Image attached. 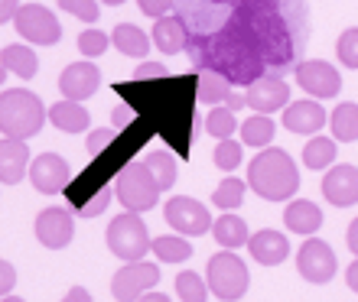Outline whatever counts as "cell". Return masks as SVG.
<instances>
[{
    "label": "cell",
    "mask_w": 358,
    "mask_h": 302,
    "mask_svg": "<svg viewBox=\"0 0 358 302\" xmlns=\"http://www.w3.org/2000/svg\"><path fill=\"white\" fill-rule=\"evenodd\" d=\"M189 56H192V66L199 72L208 68V72L225 75L231 85H245V88L255 85L257 78L267 72L264 59L257 56L245 39H238L228 29H218V33H208V36H196L189 43Z\"/></svg>",
    "instance_id": "1"
},
{
    "label": "cell",
    "mask_w": 358,
    "mask_h": 302,
    "mask_svg": "<svg viewBox=\"0 0 358 302\" xmlns=\"http://www.w3.org/2000/svg\"><path fill=\"white\" fill-rule=\"evenodd\" d=\"M225 29L235 33L238 39H245L264 59V66L283 68L293 62V33L280 13H241V10H235Z\"/></svg>",
    "instance_id": "2"
},
{
    "label": "cell",
    "mask_w": 358,
    "mask_h": 302,
    "mask_svg": "<svg viewBox=\"0 0 358 302\" xmlns=\"http://www.w3.org/2000/svg\"><path fill=\"white\" fill-rule=\"evenodd\" d=\"M248 189L264 202H290L300 189V169L293 156L280 146L261 150L248 169Z\"/></svg>",
    "instance_id": "3"
},
{
    "label": "cell",
    "mask_w": 358,
    "mask_h": 302,
    "mask_svg": "<svg viewBox=\"0 0 358 302\" xmlns=\"http://www.w3.org/2000/svg\"><path fill=\"white\" fill-rule=\"evenodd\" d=\"M49 121V111L43 107L29 88H10L0 91V133L13 137V140H29L43 130Z\"/></svg>",
    "instance_id": "4"
},
{
    "label": "cell",
    "mask_w": 358,
    "mask_h": 302,
    "mask_svg": "<svg viewBox=\"0 0 358 302\" xmlns=\"http://www.w3.org/2000/svg\"><path fill=\"white\" fill-rule=\"evenodd\" d=\"M206 283L208 293H215L222 302H238L248 293V266L241 257H235V250H218L215 257H208L206 266Z\"/></svg>",
    "instance_id": "5"
},
{
    "label": "cell",
    "mask_w": 358,
    "mask_h": 302,
    "mask_svg": "<svg viewBox=\"0 0 358 302\" xmlns=\"http://www.w3.org/2000/svg\"><path fill=\"white\" fill-rule=\"evenodd\" d=\"M114 192H117L124 211H134V215H143V211L157 208V202H160V186L147 172L143 163H127L117 172V179H114Z\"/></svg>",
    "instance_id": "6"
},
{
    "label": "cell",
    "mask_w": 358,
    "mask_h": 302,
    "mask_svg": "<svg viewBox=\"0 0 358 302\" xmlns=\"http://www.w3.org/2000/svg\"><path fill=\"white\" fill-rule=\"evenodd\" d=\"M108 250L114 257H121L124 264H134V260H143L147 250H150V241L153 237L147 234V225H143L141 215H134V211H124L117 215L108 225Z\"/></svg>",
    "instance_id": "7"
},
{
    "label": "cell",
    "mask_w": 358,
    "mask_h": 302,
    "mask_svg": "<svg viewBox=\"0 0 358 302\" xmlns=\"http://www.w3.org/2000/svg\"><path fill=\"white\" fill-rule=\"evenodd\" d=\"M10 27H17V33L27 39L29 46H56L59 39H62V23L43 3H20L17 17H13Z\"/></svg>",
    "instance_id": "8"
},
{
    "label": "cell",
    "mask_w": 358,
    "mask_h": 302,
    "mask_svg": "<svg viewBox=\"0 0 358 302\" xmlns=\"http://www.w3.org/2000/svg\"><path fill=\"white\" fill-rule=\"evenodd\" d=\"M163 218L182 237H202L206 231H212V211L192 195H173L163 205Z\"/></svg>",
    "instance_id": "9"
},
{
    "label": "cell",
    "mask_w": 358,
    "mask_h": 302,
    "mask_svg": "<svg viewBox=\"0 0 358 302\" xmlns=\"http://www.w3.org/2000/svg\"><path fill=\"white\" fill-rule=\"evenodd\" d=\"M160 283V266L147 264V260H134L124 264L117 273L111 276V296L117 302H137Z\"/></svg>",
    "instance_id": "10"
},
{
    "label": "cell",
    "mask_w": 358,
    "mask_h": 302,
    "mask_svg": "<svg viewBox=\"0 0 358 302\" xmlns=\"http://www.w3.org/2000/svg\"><path fill=\"white\" fill-rule=\"evenodd\" d=\"M339 270V260H336V250H332L322 237H310L303 241V247L296 250V273L306 280V283H329Z\"/></svg>",
    "instance_id": "11"
},
{
    "label": "cell",
    "mask_w": 358,
    "mask_h": 302,
    "mask_svg": "<svg viewBox=\"0 0 358 302\" xmlns=\"http://www.w3.org/2000/svg\"><path fill=\"white\" fill-rule=\"evenodd\" d=\"M296 85L316 101H329L342 91V75L326 59H306L296 66Z\"/></svg>",
    "instance_id": "12"
},
{
    "label": "cell",
    "mask_w": 358,
    "mask_h": 302,
    "mask_svg": "<svg viewBox=\"0 0 358 302\" xmlns=\"http://www.w3.org/2000/svg\"><path fill=\"white\" fill-rule=\"evenodd\" d=\"M36 241L49 250H62V247L72 244L76 237V215L62 205H52V208H43L36 215Z\"/></svg>",
    "instance_id": "13"
},
{
    "label": "cell",
    "mask_w": 358,
    "mask_h": 302,
    "mask_svg": "<svg viewBox=\"0 0 358 302\" xmlns=\"http://www.w3.org/2000/svg\"><path fill=\"white\" fill-rule=\"evenodd\" d=\"M27 179L33 182V189L39 195H59V192H66L69 179H72V169H69V163L59 153H39L36 160L29 163Z\"/></svg>",
    "instance_id": "14"
},
{
    "label": "cell",
    "mask_w": 358,
    "mask_h": 302,
    "mask_svg": "<svg viewBox=\"0 0 358 302\" xmlns=\"http://www.w3.org/2000/svg\"><path fill=\"white\" fill-rule=\"evenodd\" d=\"M245 101L251 111L271 117L273 111H283V107L290 104V85L277 75H261L255 85L245 88Z\"/></svg>",
    "instance_id": "15"
},
{
    "label": "cell",
    "mask_w": 358,
    "mask_h": 302,
    "mask_svg": "<svg viewBox=\"0 0 358 302\" xmlns=\"http://www.w3.org/2000/svg\"><path fill=\"white\" fill-rule=\"evenodd\" d=\"M322 195L332 208L358 205V166H349V163L329 166V172L322 176Z\"/></svg>",
    "instance_id": "16"
},
{
    "label": "cell",
    "mask_w": 358,
    "mask_h": 302,
    "mask_svg": "<svg viewBox=\"0 0 358 302\" xmlns=\"http://www.w3.org/2000/svg\"><path fill=\"white\" fill-rule=\"evenodd\" d=\"M101 85V72L94 62H72L59 75V91L66 101H88Z\"/></svg>",
    "instance_id": "17"
},
{
    "label": "cell",
    "mask_w": 358,
    "mask_h": 302,
    "mask_svg": "<svg viewBox=\"0 0 358 302\" xmlns=\"http://www.w3.org/2000/svg\"><path fill=\"white\" fill-rule=\"evenodd\" d=\"M283 127L300 137H316L326 127V107L316 98L313 101H290L283 107Z\"/></svg>",
    "instance_id": "18"
},
{
    "label": "cell",
    "mask_w": 358,
    "mask_h": 302,
    "mask_svg": "<svg viewBox=\"0 0 358 302\" xmlns=\"http://www.w3.org/2000/svg\"><path fill=\"white\" fill-rule=\"evenodd\" d=\"M248 250H251V260L261 266H280L287 257H290V241L283 231H273V227H264L251 234L248 241Z\"/></svg>",
    "instance_id": "19"
},
{
    "label": "cell",
    "mask_w": 358,
    "mask_h": 302,
    "mask_svg": "<svg viewBox=\"0 0 358 302\" xmlns=\"http://www.w3.org/2000/svg\"><path fill=\"white\" fill-rule=\"evenodd\" d=\"M29 146L27 140H13V137H0V182L3 186H17L29 176Z\"/></svg>",
    "instance_id": "20"
},
{
    "label": "cell",
    "mask_w": 358,
    "mask_h": 302,
    "mask_svg": "<svg viewBox=\"0 0 358 302\" xmlns=\"http://www.w3.org/2000/svg\"><path fill=\"white\" fill-rule=\"evenodd\" d=\"M283 225H287V231H293V234L313 237L322 227V211H320V205L310 199H293L290 205L283 208Z\"/></svg>",
    "instance_id": "21"
},
{
    "label": "cell",
    "mask_w": 358,
    "mask_h": 302,
    "mask_svg": "<svg viewBox=\"0 0 358 302\" xmlns=\"http://www.w3.org/2000/svg\"><path fill=\"white\" fill-rule=\"evenodd\" d=\"M153 46L160 49V52H166V56H176V52H182V49H189V29L186 23L179 17H160L157 23H153Z\"/></svg>",
    "instance_id": "22"
},
{
    "label": "cell",
    "mask_w": 358,
    "mask_h": 302,
    "mask_svg": "<svg viewBox=\"0 0 358 302\" xmlns=\"http://www.w3.org/2000/svg\"><path fill=\"white\" fill-rule=\"evenodd\" d=\"M49 123L62 133H85L92 127V114L82 101H56L49 107Z\"/></svg>",
    "instance_id": "23"
},
{
    "label": "cell",
    "mask_w": 358,
    "mask_h": 302,
    "mask_svg": "<svg viewBox=\"0 0 358 302\" xmlns=\"http://www.w3.org/2000/svg\"><path fill=\"white\" fill-rule=\"evenodd\" d=\"M0 66L7 68V75L36 78L39 56H36V49H29V43H10V46L0 49Z\"/></svg>",
    "instance_id": "24"
},
{
    "label": "cell",
    "mask_w": 358,
    "mask_h": 302,
    "mask_svg": "<svg viewBox=\"0 0 358 302\" xmlns=\"http://www.w3.org/2000/svg\"><path fill=\"white\" fill-rule=\"evenodd\" d=\"M212 234L222 244V250H238V247H248V241H251L245 218L235 211H222V218L212 221Z\"/></svg>",
    "instance_id": "25"
},
{
    "label": "cell",
    "mask_w": 358,
    "mask_h": 302,
    "mask_svg": "<svg viewBox=\"0 0 358 302\" xmlns=\"http://www.w3.org/2000/svg\"><path fill=\"white\" fill-rule=\"evenodd\" d=\"M150 43L153 39H147V33H143L141 27H134V23H117L111 33V46L121 49L124 56H131V59L147 56V52H150Z\"/></svg>",
    "instance_id": "26"
},
{
    "label": "cell",
    "mask_w": 358,
    "mask_h": 302,
    "mask_svg": "<svg viewBox=\"0 0 358 302\" xmlns=\"http://www.w3.org/2000/svg\"><path fill=\"white\" fill-rule=\"evenodd\" d=\"M329 130L336 143H355L358 140V104L342 101L336 104V111L329 114Z\"/></svg>",
    "instance_id": "27"
},
{
    "label": "cell",
    "mask_w": 358,
    "mask_h": 302,
    "mask_svg": "<svg viewBox=\"0 0 358 302\" xmlns=\"http://www.w3.org/2000/svg\"><path fill=\"white\" fill-rule=\"evenodd\" d=\"M336 156H339V146H336V140L332 137H310V143L303 146V166L313 172H322L329 169L332 163H336Z\"/></svg>",
    "instance_id": "28"
},
{
    "label": "cell",
    "mask_w": 358,
    "mask_h": 302,
    "mask_svg": "<svg viewBox=\"0 0 358 302\" xmlns=\"http://www.w3.org/2000/svg\"><path fill=\"white\" fill-rule=\"evenodd\" d=\"M150 250L160 264H186L192 257V244L182 234H160L150 241Z\"/></svg>",
    "instance_id": "29"
},
{
    "label": "cell",
    "mask_w": 358,
    "mask_h": 302,
    "mask_svg": "<svg viewBox=\"0 0 358 302\" xmlns=\"http://www.w3.org/2000/svg\"><path fill=\"white\" fill-rule=\"evenodd\" d=\"M238 133H241V143H245V146L267 150L273 140V133H277V123H273L267 114H251V117L238 127Z\"/></svg>",
    "instance_id": "30"
},
{
    "label": "cell",
    "mask_w": 358,
    "mask_h": 302,
    "mask_svg": "<svg viewBox=\"0 0 358 302\" xmlns=\"http://www.w3.org/2000/svg\"><path fill=\"white\" fill-rule=\"evenodd\" d=\"M231 82H228L225 75H218V72H208V68H202L196 75V95L202 104H218L225 101L228 95H231Z\"/></svg>",
    "instance_id": "31"
},
{
    "label": "cell",
    "mask_w": 358,
    "mask_h": 302,
    "mask_svg": "<svg viewBox=\"0 0 358 302\" xmlns=\"http://www.w3.org/2000/svg\"><path fill=\"white\" fill-rule=\"evenodd\" d=\"M143 166H147V172H150L153 179H157L160 192H170L173 186H176L179 166H176V160H173L170 153H150V156L143 160Z\"/></svg>",
    "instance_id": "32"
},
{
    "label": "cell",
    "mask_w": 358,
    "mask_h": 302,
    "mask_svg": "<svg viewBox=\"0 0 358 302\" xmlns=\"http://www.w3.org/2000/svg\"><path fill=\"white\" fill-rule=\"evenodd\" d=\"M245 192H248V179H235V176H228L215 186L212 192V205L222 208V211H235L241 202H245Z\"/></svg>",
    "instance_id": "33"
},
{
    "label": "cell",
    "mask_w": 358,
    "mask_h": 302,
    "mask_svg": "<svg viewBox=\"0 0 358 302\" xmlns=\"http://www.w3.org/2000/svg\"><path fill=\"white\" fill-rule=\"evenodd\" d=\"M176 296H179V302H206L208 299L206 276H199L196 270H182L176 276Z\"/></svg>",
    "instance_id": "34"
},
{
    "label": "cell",
    "mask_w": 358,
    "mask_h": 302,
    "mask_svg": "<svg viewBox=\"0 0 358 302\" xmlns=\"http://www.w3.org/2000/svg\"><path fill=\"white\" fill-rule=\"evenodd\" d=\"M238 127H241V123H238L235 111H228L225 104H222V107H212V111L206 114V130L212 133L215 140H228Z\"/></svg>",
    "instance_id": "35"
},
{
    "label": "cell",
    "mask_w": 358,
    "mask_h": 302,
    "mask_svg": "<svg viewBox=\"0 0 358 302\" xmlns=\"http://www.w3.org/2000/svg\"><path fill=\"white\" fill-rule=\"evenodd\" d=\"M212 160H215V166L222 172H235L241 163H245V143L241 140H218L215 153H212Z\"/></svg>",
    "instance_id": "36"
},
{
    "label": "cell",
    "mask_w": 358,
    "mask_h": 302,
    "mask_svg": "<svg viewBox=\"0 0 358 302\" xmlns=\"http://www.w3.org/2000/svg\"><path fill=\"white\" fill-rule=\"evenodd\" d=\"M108 46H111V36H108L104 29L88 27V29H82V33H78V52H82L85 59L104 56V52H108Z\"/></svg>",
    "instance_id": "37"
},
{
    "label": "cell",
    "mask_w": 358,
    "mask_h": 302,
    "mask_svg": "<svg viewBox=\"0 0 358 302\" xmlns=\"http://www.w3.org/2000/svg\"><path fill=\"white\" fill-rule=\"evenodd\" d=\"M336 56H339V62L345 68H358V27L345 29L339 36V43H336Z\"/></svg>",
    "instance_id": "38"
},
{
    "label": "cell",
    "mask_w": 358,
    "mask_h": 302,
    "mask_svg": "<svg viewBox=\"0 0 358 302\" xmlns=\"http://www.w3.org/2000/svg\"><path fill=\"white\" fill-rule=\"evenodd\" d=\"M59 7L72 13V17H78L82 23H98V17H101L98 0H59Z\"/></svg>",
    "instance_id": "39"
},
{
    "label": "cell",
    "mask_w": 358,
    "mask_h": 302,
    "mask_svg": "<svg viewBox=\"0 0 358 302\" xmlns=\"http://www.w3.org/2000/svg\"><path fill=\"white\" fill-rule=\"evenodd\" d=\"M108 205H111V186L98 189V195H92L85 205H78L76 215L78 218H98V215H104V211H108Z\"/></svg>",
    "instance_id": "40"
},
{
    "label": "cell",
    "mask_w": 358,
    "mask_h": 302,
    "mask_svg": "<svg viewBox=\"0 0 358 302\" xmlns=\"http://www.w3.org/2000/svg\"><path fill=\"white\" fill-rule=\"evenodd\" d=\"M111 143H114L111 127H94V130H88V137H85V150L92 153V156H98V153H104Z\"/></svg>",
    "instance_id": "41"
},
{
    "label": "cell",
    "mask_w": 358,
    "mask_h": 302,
    "mask_svg": "<svg viewBox=\"0 0 358 302\" xmlns=\"http://www.w3.org/2000/svg\"><path fill=\"white\" fill-rule=\"evenodd\" d=\"M235 10H241V13H277L280 0H241Z\"/></svg>",
    "instance_id": "42"
},
{
    "label": "cell",
    "mask_w": 358,
    "mask_h": 302,
    "mask_svg": "<svg viewBox=\"0 0 358 302\" xmlns=\"http://www.w3.org/2000/svg\"><path fill=\"white\" fill-rule=\"evenodd\" d=\"M13 286H17V266L10 260H0V299L13 293Z\"/></svg>",
    "instance_id": "43"
},
{
    "label": "cell",
    "mask_w": 358,
    "mask_h": 302,
    "mask_svg": "<svg viewBox=\"0 0 358 302\" xmlns=\"http://www.w3.org/2000/svg\"><path fill=\"white\" fill-rule=\"evenodd\" d=\"M173 3H176V0H137V7H141L147 17H157V20L166 17L173 10Z\"/></svg>",
    "instance_id": "44"
},
{
    "label": "cell",
    "mask_w": 358,
    "mask_h": 302,
    "mask_svg": "<svg viewBox=\"0 0 358 302\" xmlns=\"http://www.w3.org/2000/svg\"><path fill=\"white\" fill-rule=\"evenodd\" d=\"M134 75L141 78V82H157V78H166L170 72H166V66H163V62H143Z\"/></svg>",
    "instance_id": "45"
},
{
    "label": "cell",
    "mask_w": 358,
    "mask_h": 302,
    "mask_svg": "<svg viewBox=\"0 0 358 302\" xmlns=\"http://www.w3.org/2000/svg\"><path fill=\"white\" fill-rule=\"evenodd\" d=\"M20 10V0H0V23H13Z\"/></svg>",
    "instance_id": "46"
},
{
    "label": "cell",
    "mask_w": 358,
    "mask_h": 302,
    "mask_svg": "<svg viewBox=\"0 0 358 302\" xmlns=\"http://www.w3.org/2000/svg\"><path fill=\"white\" fill-rule=\"evenodd\" d=\"M62 302H92V293H88L85 286H72V289L62 296Z\"/></svg>",
    "instance_id": "47"
},
{
    "label": "cell",
    "mask_w": 358,
    "mask_h": 302,
    "mask_svg": "<svg viewBox=\"0 0 358 302\" xmlns=\"http://www.w3.org/2000/svg\"><path fill=\"white\" fill-rule=\"evenodd\" d=\"M345 244H349V250L358 257V218L349 225V231H345Z\"/></svg>",
    "instance_id": "48"
},
{
    "label": "cell",
    "mask_w": 358,
    "mask_h": 302,
    "mask_svg": "<svg viewBox=\"0 0 358 302\" xmlns=\"http://www.w3.org/2000/svg\"><path fill=\"white\" fill-rule=\"evenodd\" d=\"M345 283H349V289L352 293H358V257L352 260V266L345 270Z\"/></svg>",
    "instance_id": "49"
},
{
    "label": "cell",
    "mask_w": 358,
    "mask_h": 302,
    "mask_svg": "<svg viewBox=\"0 0 358 302\" xmlns=\"http://www.w3.org/2000/svg\"><path fill=\"white\" fill-rule=\"evenodd\" d=\"M225 107H228V111H241V107H248V101H245V95H235V91H231V95H228L225 98Z\"/></svg>",
    "instance_id": "50"
},
{
    "label": "cell",
    "mask_w": 358,
    "mask_h": 302,
    "mask_svg": "<svg viewBox=\"0 0 358 302\" xmlns=\"http://www.w3.org/2000/svg\"><path fill=\"white\" fill-rule=\"evenodd\" d=\"M131 117H134V114L127 111V107H114V114H111V123H114V127H124V123L131 121Z\"/></svg>",
    "instance_id": "51"
},
{
    "label": "cell",
    "mask_w": 358,
    "mask_h": 302,
    "mask_svg": "<svg viewBox=\"0 0 358 302\" xmlns=\"http://www.w3.org/2000/svg\"><path fill=\"white\" fill-rule=\"evenodd\" d=\"M137 302H170V296H166V293H157V289H150V293L141 296Z\"/></svg>",
    "instance_id": "52"
},
{
    "label": "cell",
    "mask_w": 358,
    "mask_h": 302,
    "mask_svg": "<svg viewBox=\"0 0 358 302\" xmlns=\"http://www.w3.org/2000/svg\"><path fill=\"white\" fill-rule=\"evenodd\" d=\"M212 3H222V7H225V3H228V7H238L241 0H212Z\"/></svg>",
    "instance_id": "53"
},
{
    "label": "cell",
    "mask_w": 358,
    "mask_h": 302,
    "mask_svg": "<svg viewBox=\"0 0 358 302\" xmlns=\"http://www.w3.org/2000/svg\"><path fill=\"white\" fill-rule=\"evenodd\" d=\"M0 302H27V299H20V296H13V293H10V296H3V299H0Z\"/></svg>",
    "instance_id": "54"
},
{
    "label": "cell",
    "mask_w": 358,
    "mask_h": 302,
    "mask_svg": "<svg viewBox=\"0 0 358 302\" xmlns=\"http://www.w3.org/2000/svg\"><path fill=\"white\" fill-rule=\"evenodd\" d=\"M101 3H108V7H121L124 0H101Z\"/></svg>",
    "instance_id": "55"
},
{
    "label": "cell",
    "mask_w": 358,
    "mask_h": 302,
    "mask_svg": "<svg viewBox=\"0 0 358 302\" xmlns=\"http://www.w3.org/2000/svg\"><path fill=\"white\" fill-rule=\"evenodd\" d=\"M3 82H7V68L0 66V85H3Z\"/></svg>",
    "instance_id": "56"
}]
</instances>
